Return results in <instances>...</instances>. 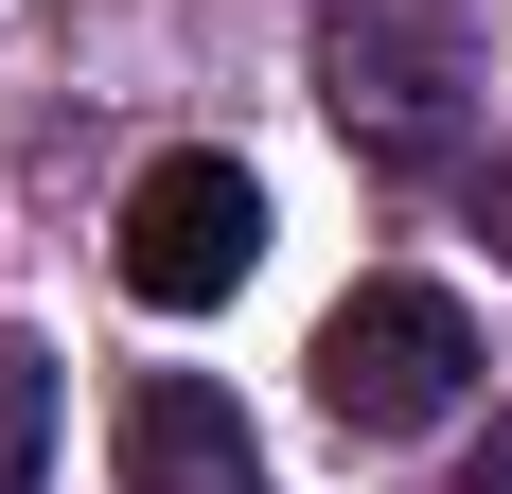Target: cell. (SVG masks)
<instances>
[{"label": "cell", "instance_id": "6da1fadb", "mask_svg": "<svg viewBox=\"0 0 512 494\" xmlns=\"http://www.w3.org/2000/svg\"><path fill=\"white\" fill-rule=\"evenodd\" d=\"M460 389H477V318L442 283H354L318 318V406H336L354 442H424Z\"/></svg>", "mask_w": 512, "mask_h": 494}, {"label": "cell", "instance_id": "7a4b0ae2", "mask_svg": "<svg viewBox=\"0 0 512 494\" xmlns=\"http://www.w3.org/2000/svg\"><path fill=\"white\" fill-rule=\"evenodd\" d=\"M248 265H265V177H248V159H212V142L142 159V195H124V300L212 318Z\"/></svg>", "mask_w": 512, "mask_h": 494}, {"label": "cell", "instance_id": "3957f363", "mask_svg": "<svg viewBox=\"0 0 512 494\" xmlns=\"http://www.w3.org/2000/svg\"><path fill=\"white\" fill-rule=\"evenodd\" d=\"M318 106H336L371 159H424L460 124V36H442V18H336V36H318Z\"/></svg>", "mask_w": 512, "mask_h": 494}, {"label": "cell", "instance_id": "277c9868", "mask_svg": "<svg viewBox=\"0 0 512 494\" xmlns=\"http://www.w3.org/2000/svg\"><path fill=\"white\" fill-rule=\"evenodd\" d=\"M124 494H265L248 406L212 389V371H142L124 389Z\"/></svg>", "mask_w": 512, "mask_h": 494}, {"label": "cell", "instance_id": "5b68a950", "mask_svg": "<svg viewBox=\"0 0 512 494\" xmlns=\"http://www.w3.org/2000/svg\"><path fill=\"white\" fill-rule=\"evenodd\" d=\"M53 459V353H0V494H36Z\"/></svg>", "mask_w": 512, "mask_h": 494}, {"label": "cell", "instance_id": "8992f818", "mask_svg": "<svg viewBox=\"0 0 512 494\" xmlns=\"http://www.w3.org/2000/svg\"><path fill=\"white\" fill-rule=\"evenodd\" d=\"M477 230H495V265H512V142L477 159Z\"/></svg>", "mask_w": 512, "mask_h": 494}, {"label": "cell", "instance_id": "52a82bcc", "mask_svg": "<svg viewBox=\"0 0 512 494\" xmlns=\"http://www.w3.org/2000/svg\"><path fill=\"white\" fill-rule=\"evenodd\" d=\"M460 494H512V424H495V442H477V459H460Z\"/></svg>", "mask_w": 512, "mask_h": 494}]
</instances>
